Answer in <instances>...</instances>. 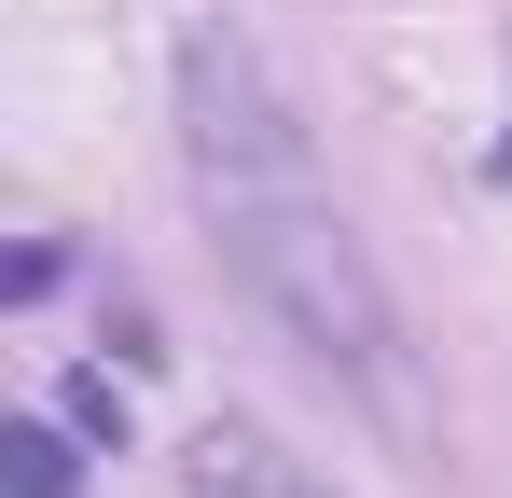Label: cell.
I'll use <instances>...</instances> for the list:
<instances>
[{"label":"cell","instance_id":"6da1fadb","mask_svg":"<svg viewBox=\"0 0 512 498\" xmlns=\"http://www.w3.org/2000/svg\"><path fill=\"white\" fill-rule=\"evenodd\" d=\"M180 153H194V208H208L222 277H236V291H250V305L291 332L388 443H429L443 402H429V374H416V332H402V305H388L360 222L319 194L291 97L263 83V56L222 28V14L180 42Z\"/></svg>","mask_w":512,"mask_h":498},{"label":"cell","instance_id":"3957f363","mask_svg":"<svg viewBox=\"0 0 512 498\" xmlns=\"http://www.w3.org/2000/svg\"><path fill=\"white\" fill-rule=\"evenodd\" d=\"M0 457H14V498H70V443L56 429H14Z\"/></svg>","mask_w":512,"mask_h":498},{"label":"cell","instance_id":"277c9868","mask_svg":"<svg viewBox=\"0 0 512 498\" xmlns=\"http://www.w3.org/2000/svg\"><path fill=\"white\" fill-rule=\"evenodd\" d=\"M70 429H97V443H125V402H111V374H70Z\"/></svg>","mask_w":512,"mask_h":498},{"label":"cell","instance_id":"7a4b0ae2","mask_svg":"<svg viewBox=\"0 0 512 498\" xmlns=\"http://www.w3.org/2000/svg\"><path fill=\"white\" fill-rule=\"evenodd\" d=\"M194 498H333L305 457H277L263 429H208L194 443Z\"/></svg>","mask_w":512,"mask_h":498}]
</instances>
